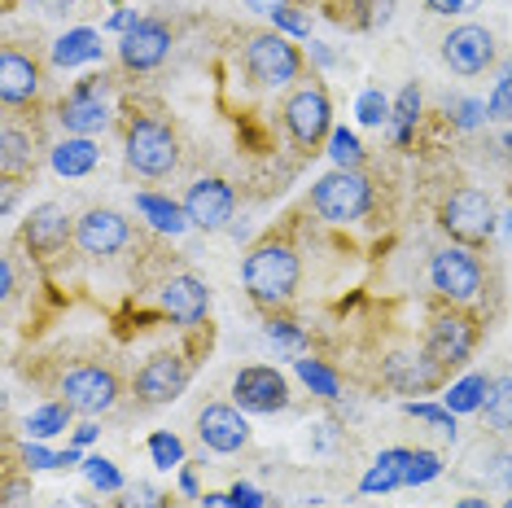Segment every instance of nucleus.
<instances>
[{
    "label": "nucleus",
    "mask_w": 512,
    "mask_h": 508,
    "mask_svg": "<svg viewBox=\"0 0 512 508\" xmlns=\"http://www.w3.org/2000/svg\"><path fill=\"white\" fill-rule=\"evenodd\" d=\"M241 281H246V294L259 307H281L298 294L302 263H298L294 246H285V241H263V246H254L246 254V263H241Z\"/></svg>",
    "instance_id": "f257e3e1"
},
{
    "label": "nucleus",
    "mask_w": 512,
    "mask_h": 508,
    "mask_svg": "<svg viewBox=\"0 0 512 508\" xmlns=\"http://www.w3.org/2000/svg\"><path fill=\"white\" fill-rule=\"evenodd\" d=\"M368 206H372V184L364 171H351V167L329 171L311 189V211L324 224H355V219L368 215Z\"/></svg>",
    "instance_id": "f03ea898"
},
{
    "label": "nucleus",
    "mask_w": 512,
    "mask_h": 508,
    "mask_svg": "<svg viewBox=\"0 0 512 508\" xmlns=\"http://www.w3.org/2000/svg\"><path fill=\"white\" fill-rule=\"evenodd\" d=\"M123 154H127V167L145 180H162L180 167V141L162 119H136L127 127Z\"/></svg>",
    "instance_id": "7ed1b4c3"
},
{
    "label": "nucleus",
    "mask_w": 512,
    "mask_h": 508,
    "mask_svg": "<svg viewBox=\"0 0 512 508\" xmlns=\"http://www.w3.org/2000/svg\"><path fill=\"white\" fill-rule=\"evenodd\" d=\"M438 224L447 228V237L456 241V246H482L486 237L495 233V202L486 189H477V184H464V189H456L447 202H442L438 211Z\"/></svg>",
    "instance_id": "20e7f679"
},
{
    "label": "nucleus",
    "mask_w": 512,
    "mask_h": 508,
    "mask_svg": "<svg viewBox=\"0 0 512 508\" xmlns=\"http://www.w3.org/2000/svg\"><path fill=\"white\" fill-rule=\"evenodd\" d=\"M246 75L259 88H285L302 75V53L281 31H263L246 44Z\"/></svg>",
    "instance_id": "39448f33"
},
{
    "label": "nucleus",
    "mask_w": 512,
    "mask_h": 508,
    "mask_svg": "<svg viewBox=\"0 0 512 508\" xmlns=\"http://www.w3.org/2000/svg\"><path fill=\"white\" fill-rule=\"evenodd\" d=\"M429 281L447 303H473L482 294V263L469 246H447L429 259Z\"/></svg>",
    "instance_id": "423d86ee"
},
{
    "label": "nucleus",
    "mask_w": 512,
    "mask_h": 508,
    "mask_svg": "<svg viewBox=\"0 0 512 508\" xmlns=\"http://www.w3.org/2000/svg\"><path fill=\"white\" fill-rule=\"evenodd\" d=\"M62 403H71L79 417H101L119 403V377L101 364H79L62 377Z\"/></svg>",
    "instance_id": "0eeeda50"
},
{
    "label": "nucleus",
    "mask_w": 512,
    "mask_h": 508,
    "mask_svg": "<svg viewBox=\"0 0 512 508\" xmlns=\"http://www.w3.org/2000/svg\"><path fill=\"white\" fill-rule=\"evenodd\" d=\"M285 127L302 149H316L324 136H333V106H329V97H324V88H316V84L298 88L294 97L285 101Z\"/></svg>",
    "instance_id": "6e6552de"
},
{
    "label": "nucleus",
    "mask_w": 512,
    "mask_h": 508,
    "mask_svg": "<svg viewBox=\"0 0 512 508\" xmlns=\"http://www.w3.org/2000/svg\"><path fill=\"white\" fill-rule=\"evenodd\" d=\"M127 241H132V224L110 211V206H92L75 219V246L88 254V259H110V254H119Z\"/></svg>",
    "instance_id": "1a4fd4ad"
},
{
    "label": "nucleus",
    "mask_w": 512,
    "mask_h": 508,
    "mask_svg": "<svg viewBox=\"0 0 512 508\" xmlns=\"http://www.w3.org/2000/svg\"><path fill=\"white\" fill-rule=\"evenodd\" d=\"M232 399L241 412H285L289 408V381L267 364H250L232 377Z\"/></svg>",
    "instance_id": "9d476101"
},
{
    "label": "nucleus",
    "mask_w": 512,
    "mask_h": 508,
    "mask_svg": "<svg viewBox=\"0 0 512 508\" xmlns=\"http://www.w3.org/2000/svg\"><path fill=\"white\" fill-rule=\"evenodd\" d=\"M132 386H136V399L149 403V408L176 403L184 395V386H189V364H184L176 351H158L141 364V373H136Z\"/></svg>",
    "instance_id": "9b49d317"
},
{
    "label": "nucleus",
    "mask_w": 512,
    "mask_h": 508,
    "mask_svg": "<svg viewBox=\"0 0 512 508\" xmlns=\"http://www.w3.org/2000/svg\"><path fill=\"white\" fill-rule=\"evenodd\" d=\"M473 346H477V325L469 316H460V311H442V316H434V325H429V333H425L429 360L442 364V368L469 364Z\"/></svg>",
    "instance_id": "f8f14e48"
},
{
    "label": "nucleus",
    "mask_w": 512,
    "mask_h": 508,
    "mask_svg": "<svg viewBox=\"0 0 512 508\" xmlns=\"http://www.w3.org/2000/svg\"><path fill=\"white\" fill-rule=\"evenodd\" d=\"M184 215H189L193 228H202V233H219V228H228L232 219V206H237V193H232L228 180L219 176H206L189 184V193H184Z\"/></svg>",
    "instance_id": "ddd939ff"
},
{
    "label": "nucleus",
    "mask_w": 512,
    "mask_h": 508,
    "mask_svg": "<svg viewBox=\"0 0 512 508\" xmlns=\"http://www.w3.org/2000/svg\"><path fill=\"white\" fill-rule=\"evenodd\" d=\"M171 53V27L158 18H136V27L123 31L119 40V62L127 71H154Z\"/></svg>",
    "instance_id": "4468645a"
},
{
    "label": "nucleus",
    "mask_w": 512,
    "mask_h": 508,
    "mask_svg": "<svg viewBox=\"0 0 512 508\" xmlns=\"http://www.w3.org/2000/svg\"><path fill=\"white\" fill-rule=\"evenodd\" d=\"M442 62L456 75H482L495 62V36L486 27H477V22H464L442 40Z\"/></svg>",
    "instance_id": "2eb2a0df"
},
{
    "label": "nucleus",
    "mask_w": 512,
    "mask_h": 508,
    "mask_svg": "<svg viewBox=\"0 0 512 508\" xmlns=\"http://www.w3.org/2000/svg\"><path fill=\"white\" fill-rule=\"evenodd\" d=\"M442 373L447 368L429 360V351H390L381 360V377L386 386H394L399 395H425V390L442 386Z\"/></svg>",
    "instance_id": "dca6fc26"
},
{
    "label": "nucleus",
    "mask_w": 512,
    "mask_h": 508,
    "mask_svg": "<svg viewBox=\"0 0 512 508\" xmlns=\"http://www.w3.org/2000/svg\"><path fill=\"white\" fill-rule=\"evenodd\" d=\"M101 88H106L101 84V75H92L62 101L57 119H62V127L71 136H92V132H101V127L110 123V106H106V97H101Z\"/></svg>",
    "instance_id": "f3484780"
},
{
    "label": "nucleus",
    "mask_w": 512,
    "mask_h": 508,
    "mask_svg": "<svg viewBox=\"0 0 512 508\" xmlns=\"http://www.w3.org/2000/svg\"><path fill=\"white\" fill-rule=\"evenodd\" d=\"M71 237H75V224H71V215H66V206H57V202L31 206L27 224H22V241H27V250L40 254V259L57 254Z\"/></svg>",
    "instance_id": "a211bd4d"
},
{
    "label": "nucleus",
    "mask_w": 512,
    "mask_h": 508,
    "mask_svg": "<svg viewBox=\"0 0 512 508\" xmlns=\"http://www.w3.org/2000/svg\"><path fill=\"white\" fill-rule=\"evenodd\" d=\"M197 434L219 456H232L250 443V425L241 417V408H232V403H206L202 417H197Z\"/></svg>",
    "instance_id": "6ab92c4d"
},
{
    "label": "nucleus",
    "mask_w": 512,
    "mask_h": 508,
    "mask_svg": "<svg viewBox=\"0 0 512 508\" xmlns=\"http://www.w3.org/2000/svg\"><path fill=\"white\" fill-rule=\"evenodd\" d=\"M158 303L176 325H197V320L211 311V285H206L202 276L180 272L158 290Z\"/></svg>",
    "instance_id": "aec40b11"
},
{
    "label": "nucleus",
    "mask_w": 512,
    "mask_h": 508,
    "mask_svg": "<svg viewBox=\"0 0 512 508\" xmlns=\"http://www.w3.org/2000/svg\"><path fill=\"white\" fill-rule=\"evenodd\" d=\"M36 97H40V62L22 49H5L0 53V101L14 110V106H31Z\"/></svg>",
    "instance_id": "412c9836"
},
{
    "label": "nucleus",
    "mask_w": 512,
    "mask_h": 508,
    "mask_svg": "<svg viewBox=\"0 0 512 508\" xmlns=\"http://www.w3.org/2000/svg\"><path fill=\"white\" fill-rule=\"evenodd\" d=\"M0 171H5V180H18L22 171H36L31 132H22L14 123H5V132H0Z\"/></svg>",
    "instance_id": "4be33fe9"
},
{
    "label": "nucleus",
    "mask_w": 512,
    "mask_h": 508,
    "mask_svg": "<svg viewBox=\"0 0 512 508\" xmlns=\"http://www.w3.org/2000/svg\"><path fill=\"white\" fill-rule=\"evenodd\" d=\"M49 163L57 176H88L92 167H97V145H92V136H66L62 145L49 154Z\"/></svg>",
    "instance_id": "5701e85b"
},
{
    "label": "nucleus",
    "mask_w": 512,
    "mask_h": 508,
    "mask_svg": "<svg viewBox=\"0 0 512 508\" xmlns=\"http://www.w3.org/2000/svg\"><path fill=\"white\" fill-rule=\"evenodd\" d=\"M407 465H412V452H407V447L381 452V456H377V465H372V469L364 473L359 491H364V495H377V491H394V487H403V473H407Z\"/></svg>",
    "instance_id": "b1692460"
},
{
    "label": "nucleus",
    "mask_w": 512,
    "mask_h": 508,
    "mask_svg": "<svg viewBox=\"0 0 512 508\" xmlns=\"http://www.w3.org/2000/svg\"><path fill=\"white\" fill-rule=\"evenodd\" d=\"M97 57H101V36L88 27L66 31V36L53 44V66H62V71H71L79 62H97Z\"/></svg>",
    "instance_id": "393cba45"
},
{
    "label": "nucleus",
    "mask_w": 512,
    "mask_h": 508,
    "mask_svg": "<svg viewBox=\"0 0 512 508\" xmlns=\"http://www.w3.org/2000/svg\"><path fill=\"white\" fill-rule=\"evenodd\" d=\"M136 211H141L149 224L158 228V233H184L189 228V215H184V206H176L171 198H158V193H136Z\"/></svg>",
    "instance_id": "a878e982"
},
{
    "label": "nucleus",
    "mask_w": 512,
    "mask_h": 508,
    "mask_svg": "<svg viewBox=\"0 0 512 508\" xmlns=\"http://www.w3.org/2000/svg\"><path fill=\"white\" fill-rule=\"evenodd\" d=\"M491 381H495V377H486V373H469V377H460L456 386L447 390V408L456 412V417H464V412H482L486 395H491Z\"/></svg>",
    "instance_id": "bb28decb"
},
{
    "label": "nucleus",
    "mask_w": 512,
    "mask_h": 508,
    "mask_svg": "<svg viewBox=\"0 0 512 508\" xmlns=\"http://www.w3.org/2000/svg\"><path fill=\"white\" fill-rule=\"evenodd\" d=\"M263 333H267V342L276 346L281 355H289V360H302L307 355V333H302L294 320H285V316H272L263 325Z\"/></svg>",
    "instance_id": "cd10ccee"
},
{
    "label": "nucleus",
    "mask_w": 512,
    "mask_h": 508,
    "mask_svg": "<svg viewBox=\"0 0 512 508\" xmlns=\"http://www.w3.org/2000/svg\"><path fill=\"white\" fill-rule=\"evenodd\" d=\"M482 412H486V425H491V430H512V377L491 381V395H486Z\"/></svg>",
    "instance_id": "c85d7f7f"
},
{
    "label": "nucleus",
    "mask_w": 512,
    "mask_h": 508,
    "mask_svg": "<svg viewBox=\"0 0 512 508\" xmlns=\"http://www.w3.org/2000/svg\"><path fill=\"white\" fill-rule=\"evenodd\" d=\"M71 403H44V408H36L27 417V434L31 438H53V434H62L66 425H71Z\"/></svg>",
    "instance_id": "c756f323"
},
{
    "label": "nucleus",
    "mask_w": 512,
    "mask_h": 508,
    "mask_svg": "<svg viewBox=\"0 0 512 508\" xmlns=\"http://www.w3.org/2000/svg\"><path fill=\"white\" fill-rule=\"evenodd\" d=\"M421 119V88L407 84L399 92V101H394V136H399V145L412 141V123Z\"/></svg>",
    "instance_id": "7c9ffc66"
},
{
    "label": "nucleus",
    "mask_w": 512,
    "mask_h": 508,
    "mask_svg": "<svg viewBox=\"0 0 512 508\" xmlns=\"http://www.w3.org/2000/svg\"><path fill=\"white\" fill-rule=\"evenodd\" d=\"M329 158H333L337 167L359 171V163H364V145H359L355 132H346V127H333V136H329Z\"/></svg>",
    "instance_id": "2f4dec72"
},
{
    "label": "nucleus",
    "mask_w": 512,
    "mask_h": 508,
    "mask_svg": "<svg viewBox=\"0 0 512 508\" xmlns=\"http://www.w3.org/2000/svg\"><path fill=\"white\" fill-rule=\"evenodd\" d=\"M294 364H298V377L307 381V386L316 390L320 399H337V390H342V386H337V373H333V368H324L320 360H307V355H302V360H294Z\"/></svg>",
    "instance_id": "473e14b6"
},
{
    "label": "nucleus",
    "mask_w": 512,
    "mask_h": 508,
    "mask_svg": "<svg viewBox=\"0 0 512 508\" xmlns=\"http://www.w3.org/2000/svg\"><path fill=\"white\" fill-rule=\"evenodd\" d=\"M403 412L416 421H425V425H434L442 438H456V412L451 408H438V403H403Z\"/></svg>",
    "instance_id": "72a5a7b5"
},
{
    "label": "nucleus",
    "mask_w": 512,
    "mask_h": 508,
    "mask_svg": "<svg viewBox=\"0 0 512 508\" xmlns=\"http://www.w3.org/2000/svg\"><path fill=\"white\" fill-rule=\"evenodd\" d=\"M149 456H154V465H158V469H176V465H184V447H180V438H176V434H167V430L149 434Z\"/></svg>",
    "instance_id": "f704fd0d"
},
{
    "label": "nucleus",
    "mask_w": 512,
    "mask_h": 508,
    "mask_svg": "<svg viewBox=\"0 0 512 508\" xmlns=\"http://www.w3.org/2000/svg\"><path fill=\"white\" fill-rule=\"evenodd\" d=\"M359 123H368V127H381V123H390L394 119V106H390V101L386 97H381V92L377 88H368L364 92V97H359Z\"/></svg>",
    "instance_id": "c9c22d12"
},
{
    "label": "nucleus",
    "mask_w": 512,
    "mask_h": 508,
    "mask_svg": "<svg viewBox=\"0 0 512 508\" xmlns=\"http://www.w3.org/2000/svg\"><path fill=\"white\" fill-rule=\"evenodd\" d=\"M114 508H167V495L149 482H136V487H123L119 491V504Z\"/></svg>",
    "instance_id": "e433bc0d"
},
{
    "label": "nucleus",
    "mask_w": 512,
    "mask_h": 508,
    "mask_svg": "<svg viewBox=\"0 0 512 508\" xmlns=\"http://www.w3.org/2000/svg\"><path fill=\"white\" fill-rule=\"evenodd\" d=\"M84 473H88L92 487H101V491H110V495H119V491H123V478H119V469H114L110 460L92 456V460H84Z\"/></svg>",
    "instance_id": "4c0bfd02"
},
{
    "label": "nucleus",
    "mask_w": 512,
    "mask_h": 508,
    "mask_svg": "<svg viewBox=\"0 0 512 508\" xmlns=\"http://www.w3.org/2000/svg\"><path fill=\"white\" fill-rule=\"evenodd\" d=\"M438 473H442V460L434 452H412V465L403 473V487H421V482L438 478Z\"/></svg>",
    "instance_id": "58836bf2"
},
{
    "label": "nucleus",
    "mask_w": 512,
    "mask_h": 508,
    "mask_svg": "<svg viewBox=\"0 0 512 508\" xmlns=\"http://www.w3.org/2000/svg\"><path fill=\"white\" fill-rule=\"evenodd\" d=\"M447 110H456V123L460 127H477V123L486 119V101H469V97L447 101Z\"/></svg>",
    "instance_id": "ea45409f"
},
{
    "label": "nucleus",
    "mask_w": 512,
    "mask_h": 508,
    "mask_svg": "<svg viewBox=\"0 0 512 508\" xmlns=\"http://www.w3.org/2000/svg\"><path fill=\"white\" fill-rule=\"evenodd\" d=\"M272 22H276V31H285V36H298V40H307V36H311L307 18H302L298 9H276Z\"/></svg>",
    "instance_id": "a19ab883"
},
{
    "label": "nucleus",
    "mask_w": 512,
    "mask_h": 508,
    "mask_svg": "<svg viewBox=\"0 0 512 508\" xmlns=\"http://www.w3.org/2000/svg\"><path fill=\"white\" fill-rule=\"evenodd\" d=\"M22 465L27 469H62V456L49 452V447H40V443H27L22 447Z\"/></svg>",
    "instance_id": "79ce46f5"
},
{
    "label": "nucleus",
    "mask_w": 512,
    "mask_h": 508,
    "mask_svg": "<svg viewBox=\"0 0 512 508\" xmlns=\"http://www.w3.org/2000/svg\"><path fill=\"white\" fill-rule=\"evenodd\" d=\"M486 119H512V88H495L491 101H486Z\"/></svg>",
    "instance_id": "37998d69"
},
{
    "label": "nucleus",
    "mask_w": 512,
    "mask_h": 508,
    "mask_svg": "<svg viewBox=\"0 0 512 508\" xmlns=\"http://www.w3.org/2000/svg\"><path fill=\"white\" fill-rule=\"evenodd\" d=\"M482 5V0H425V9L429 14H473V9Z\"/></svg>",
    "instance_id": "c03bdc74"
},
{
    "label": "nucleus",
    "mask_w": 512,
    "mask_h": 508,
    "mask_svg": "<svg viewBox=\"0 0 512 508\" xmlns=\"http://www.w3.org/2000/svg\"><path fill=\"white\" fill-rule=\"evenodd\" d=\"M228 500H232V508H263V495L246 487V482H237V487L228 491Z\"/></svg>",
    "instance_id": "a18cd8bd"
},
{
    "label": "nucleus",
    "mask_w": 512,
    "mask_h": 508,
    "mask_svg": "<svg viewBox=\"0 0 512 508\" xmlns=\"http://www.w3.org/2000/svg\"><path fill=\"white\" fill-rule=\"evenodd\" d=\"M491 460H495L499 469L486 473V482H504V487H512V452H495Z\"/></svg>",
    "instance_id": "49530a36"
},
{
    "label": "nucleus",
    "mask_w": 512,
    "mask_h": 508,
    "mask_svg": "<svg viewBox=\"0 0 512 508\" xmlns=\"http://www.w3.org/2000/svg\"><path fill=\"white\" fill-rule=\"evenodd\" d=\"M241 5L254 9V14H267V18H272L276 9H289V0H241Z\"/></svg>",
    "instance_id": "de8ad7c7"
},
{
    "label": "nucleus",
    "mask_w": 512,
    "mask_h": 508,
    "mask_svg": "<svg viewBox=\"0 0 512 508\" xmlns=\"http://www.w3.org/2000/svg\"><path fill=\"white\" fill-rule=\"evenodd\" d=\"M106 27L110 31H127V27H136V14H132V9H119V14H110Z\"/></svg>",
    "instance_id": "09e8293b"
},
{
    "label": "nucleus",
    "mask_w": 512,
    "mask_h": 508,
    "mask_svg": "<svg viewBox=\"0 0 512 508\" xmlns=\"http://www.w3.org/2000/svg\"><path fill=\"white\" fill-rule=\"evenodd\" d=\"M0 294H5V298L14 294V263H9V259L0 263Z\"/></svg>",
    "instance_id": "8fccbe9b"
},
{
    "label": "nucleus",
    "mask_w": 512,
    "mask_h": 508,
    "mask_svg": "<svg viewBox=\"0 0 512 508\" xmlns=\"http://www.w3.org/2000/svg\"><path fill=\"white\" fill-rule=\"evenodd\" d=\"M53 508H97V504H92L88 495H62V500H57Z\"/></svg>",
    "instance_id": "3c124183"
},
{
    "label": "nucleus",
    "mask_w": 512,
    "mask_h": 508,
    "mask_svg": "<svg viewBox=\"0 0 512 508\" xmlns=\"http://www.w3.org/2000/svg\"><path fill=\"white\" fill-rule=\"evenodd\" d=\"M202 500H206V508H232V500L228 495H219V491H206Z\"/></svg>",
    "instance_id": "603ef678"
},
{
    "label": "nucleus",
    "mask_w": 512,
    "mask_h": 508,
    "mask_svg": "<svg viewBox=\"0 0 512 508\" xmlns=\"http://www.w3.org/2000/svg\"><path fill=\"white\" fill-rule=\"evenodd\" d=\"M92 438H97V425H79V430H75V447L92 443Z\"/></svg>",
    "instance_id": "864d4df0"
},
{
    "label": "nucleus",
    "mask_w": 512,
    "mask_h": 508,
    "mask_svg": "<svg viewBox=\"0 0 512 508\" xmlns=\"http://www.w3.org/2000/svg\"><path fill=\"white\" fill-rule=\"evenodd\" d=\"M495 88H512V57L504 62V71H499V84Z\"/></svg>",
    "instance_id": "5fc2aeb1"
},
{
    "label": "nucleus",
    "mask_w": 512,
    "mask_h": 508,
    "mask_svg": "<svg viewBox=\"0 0 512 508\" xmlns=\"http://www.w3.org/2000/svg\"><path fill=\"white\" fill-rule=\"evenodd\" d=\"M456 508H491V500H482V495H469V500H460Z\"/></svg>",
    "instance_id": "6e6d98bb"
},
{
    "label": "nucleus",
    "mask_w": 512,
    "mask_h": 508,
    "mask_svg": "<svg viewBox=\"0 0 512 508\" xmlns=\"http://www.w3.org/2000/svg\"><path fill=\"white\" fill-rule=\"evenodd\" d=\"M180 487H184V495H197V478L193 473H180Z\"/></svg>",
    "instance_id": "4d7b16f0"
},
{
    "label": "nucleus",
    "mask_w": 512,
    "mask_h": 508,
    "mask_svg": "<svg viewBox=\"0 0 512 508\" xmlns=\"http://www.w3.org/2000/svg\"><path fill=\"white\" fill-rule=\"evenodd\" d=\"M504 241L512 246V206H508V215H504Z\"/></svg>",
    "instance_id": "13d9d810"
},
{
    "label": "nucleus",
    "mask_w": 512,
    "mask_h": 508,
    "mask_svg": "<svg viewBox=\"0 0 512 508\" xmlns=\"http://www.w3.org/2000/svg\"><path fill=\"white\" fill-rule=\"evenodd\" d=\"M499 508H512V495H508V500H504V504H499Z\"/></svg>",
    "instance_id": "bf43d9fd"
},
{
    "label": "nucleus",
    "mask_w": 512,
    "mask_h": 508,
    "mask_svg": "<svg viewBox=\"0 0 512 508\" xmlns=\"http://www.w3.org/2000/svg\"><path fill=\"white\" fill-rule=\"evenodd\" d=\"M504 145H508V154H512V136H508V141H504Z\"/></svg>",
    "instance_id": "052dcab7"
}]
</instances>
